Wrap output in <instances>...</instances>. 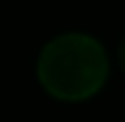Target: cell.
I'll use <instances>...</instances> for the list:
<instances>
[{
	"instance_id": "cell-2",
	"label": "cell",
	"mask_w": 125,
	"mask_h": 122,
	"mask_svg": "<svg viewBox=\"0 0 125 122\" xmlns=\"http://www.w3.org/2000/svg\"><path fill=\"white\" fill-rule=\"evenodd\" d=\"M120 64H122V69H125V42L120 45Z\"/></svg>"
},
{
	"instance_id": "cell-1",
	"label": "cell",
	"mask_w": 125,
	"mask_h": 122,
	"mask_svg": "<svg viewBox=\"0 0 125 122\" xmlns=\"http://www.w3.org/2000/svg\"><path fill=\"white\" fill-rule=\"evenodd\" d=\"M39 81L56 100L78 103L100 92L108 78V56L86 33H64L45 45L36 64Z\"/></svg>"
}]
</instances>
